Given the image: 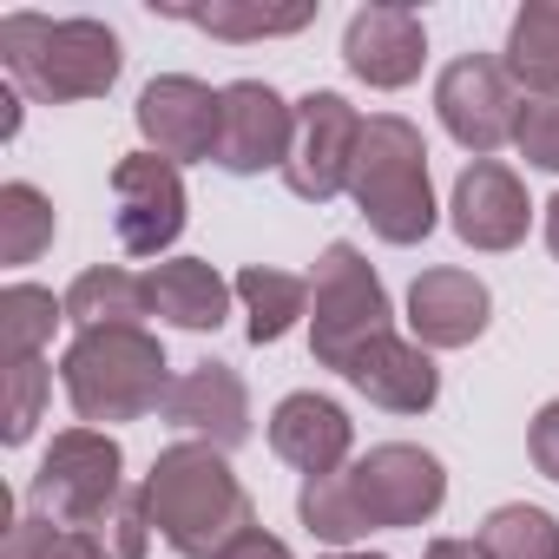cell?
<instances>
[{
  "instance_id": "cell-26",
  "label": "cell",
  "mask_w": 559,
  "mask_h": 559,
  "mask_svg": "<svg viewBox=\"0 0 559 559\" xmlns=\"http://www.w3.org/2000/svg\"><path fill=\"white\" fill-rule=\"evenodd\" d=\"M474 546H480V559H559V520L546 507L507 500L480 520Z\"/></svg>"
},
{
  "instance_id": "cell-9",
  "label": "cell",
  "mask_w": 559,
  "mask_h": 559,
  "mask_svg": "<svg viewBox=\"0 0 559 559\" xmlns=\"http://www.w3.org/2000/svg\"><path fill=\"white\" fill-rule=\"evenodd\" d=\"M349 487L369 526H428L448 500V467L415 441H382L349 467Z\"/></svg>"
},
{
  "instance_id": "cell-2",
  "label": "cell",
  "mask_w": 559,
  "mask_h": 559,
  "mask_svg": "<svg viewBox=\"0 0 559 559\" xmlns=\"http://www.w3.org/2000/svg\"><path fill=\"white\" fill-rule=\"evenodd\" d=\"M0 67L40 106H80V99H106L119 86L126 47L106 21H86V14H73V21L8 14L0 21Z\"/></svg>"
},
{
  "instance_id": "cell-24",
  "label": "cell",
  "mask_w": 559,
  "mask_h": 559,
  "mask_svg": "<svg viewBox=\"0 0 559 559\" xmlns=\"http://www.w3.org/2000/svg\"><path fill=\"white\" fill-rule=\"evenodd\" d=\"M60 237V211L40 185L14 178V185H0V263H34L47 243Z\"/></svg>"
},
{
  "instance_id": "cell-33",
  "label": "cell",
  "mask_w": 559,
  "mask_h": 559,
  "mask_svg": "<svg viewBox=\"0 0 559 559\" xmlns=\"http://www.w3.org/2000/svg\"><path fill=\"white\" fill-rule=\"evenodd\" d=\"M217 559H290V546L276 539V533H263V526H250V533H237Z\"/></svg>"
},
{
  "instance_id": "cell-18",
  "label": "cell",
  "mask_w": 559,
  "mask_h": 559,
  "mask_svg": "<svg viewBox=\"0 0 559 559\" xmlns=\"http://www.w3.org/2000/svg\"><path fill=\"white\" fill-rule=\"evenodd\" d=\"M343 382L369 402V408H389V415H428L435 402H441V369H435V356L421 349V343H408V336H376L349 369H343Z\"/></svg>"
},
{
  "instance_id": "cell-36",
  "label": "cell",
  "mask_w": 559,
  "mask_h": 559,
  "mask_svg": "<svg viewBox=\"0 0 559 559\" xmlns=\"http://www.w3.org/2000/svg\"><path fill=\"white\" fill-rule=\"evenodd\" d=\"M330 559H382V552H330Z\"/></svg>"
},
{
  "instance_id": "cell-22",
  "label": "cell",
  "mask_w": 559,
  "mask_h": 559,
  "mask_svg": "<svg viewBox=\"0 0 559 559\" xmlns=\"http://www.w3.org/2000/svg\"><path fill=\"white\" fill-rule=\"evenodd\" d=\"M237 304H243V330H250V343L263 349V343H284L304 317H310V284L304 276H290V270H263V263H250V270H237Z\"/></svg>"
},
{
  "instance_id": "cell-17",
  "label": "cell",
  "mask_w": 559,
  "mask_h": 559,
  "mask_svg": "<svg viewBox=\"0 0 559 559\" xmlns=\"http://www.w3.org/2000/svg\"><path fill=\"white\" fill-rule=\"evenodd\" d=\"M349 448H356V421L343 415V402H330L317 389H297V395H284L270 408V454L284 467H297L304 480L343 474Z\"/></svg>"
},
{
  "instance_id": "cell-5",
  "label": "cell",
  "mask_w": 559,
  "mask_h": 559,
  "mask_svg": "<svg viewBox=\"0 0 559 559\" xmlns=\"http://www.w3.org/2000/svg\"><path fill=\"white\" fill-rule=\"evenodd\" d=\"M376 336H389V290L356 243H330L310 276V356L323 369H349Z\"/></svg>"
},
{
  "instance_id": "cell-4",
  "label": "cell",
  "mask_w": 559,
  "mask_h": 559,
  "mask_svg": "<svg viewBox=\"0 0 559 559\" xmlns=\"http://www.w3.org/2000/svg\"><path fill=\"white\" fill-rule=\"evenodd\" d=\"M349 198L369 217V230L395 250L421 243L435 230V185H428V145L421 126H408L402 112H376L362 119V145H356V171H349Z\"/></svg>"
},
{
  "instance_id": "cell-23",
  "label": "cell",
  "mask_w": 559,
  "mask_h": 559,
  "mask_svg": "<svg viewBox=\"0 0 559 559\" xmlns=\"http://www.w3.org/2000/svg\"><path fill=\"white\" fill-rule=\"evenodd\" d=\"M158 14H171V21H191V27H204L211 40H276V34H304L310 21H317V8L304 0V8H263V0H211V8H165Z\"/></svg>"
},
{
  "instance_id": "cell-32",
  "label": "cell",
  "mask_w": 559,
  "mask_h": 559,
  "mask_svg": "<svg viewBox=\"0 0 559 559\" xmlns=\"http://www.w3.org/2000/svg\"><path fill=\"white\" fill-rule=\"evenodd\" d=\"M526 454H533V467H539L546 480H559V402H546V408L533 415V428H526Z\"/></svg>"
},
{
  "instance_id": "cell-16",
  "label": "cell",
  "mask_w": 559,
  "mask_h": 559,
  "mask_svg": "<svg viewBox=\"0 0 559 559\" xmlns=\"http://www.w3.org/2000/svg\"><path fill=\"white\" fill-rule=\"evenodd\" d=\"M165 421H171L178 435H191V441L230 454V448L250 441V389H243V376H237L230 362H198V369H185V376L171 382Z\"/></svg>"
},
{
  "instance_id": "cell-6",
  "label": "cell",
  "mask_w": 559,
  "mask_h": 559,
  "mask_svg": "<svg viewBox=\"0 0 559 559\" xmlns=\"http://www.w3.org/2000/svg\"><path fill=\"white\" fill-rule=\"evenodd\" d=\"M126 493V454L106 428H67L27 480V507L53 526H86Z\"/></svg>"
},
{
  "instance_id": "cell-8",
  "label": "cell",
  "mask_w": 559,
  "mask_h": 559,
  "mask_svg": "<svg viewBox=\"0 0 559 559\" xmlns=\"http://www.w3.org/2000/svg\"><path fill=\"white\" fill-rule=\"evenodd\" d=\"M356 145H362V112L343 93H304L297 99V139L284 158V185L304 204L343 198L349 171H356Z\"/></svg>"
},
{
  "instance_id": "cell-21",
  "label": "cell",
  "mask_w": 559,
  "mask_h": 559,
  "mask_svg": "<svg viewBox=\"0 0 559 559\" xmlns=\"http://www.w3.org/2000/svg\"><path fill=\"white\" fill-rule=\"evenodd\" d=\"M500 67L513 73V86H526V99L559 93V0H526L513 14Z\"/></svg>"
},
{
  "instance_id": "cell-20",
  "label": "cell",
  "mask_w": 559,
  "mask_h": 559,
  "mask_svg": "<svg viewBox=\"0 0 559 559\" xmlns=\"http://www.w3.org/2000/svg\"><path fill=\"white\" fill-rule=\"evenodd\" d=\"M145 317H152L145 276H132L119 263H93V270H80L67 284V323L80 336L86 330H145Z\"/></svg>"
},
{
  "instance_id": "cell-3",
  "label": "cell",
  "mask_w": 559,
  "mask_h": 559,
  "mask_svg": "<svg viewBox=\"0 0 559 559\" xmlns=\"http://www.w3.org/2000/svg\"><path fill=\"white\" fill-rule=\"evenodd\" d=\"M60 382H67L80 428H119V421H145L165 408L171 362L152 330H86L67 343Z\"/></svg>"
},
{
  "instance_id": "cell-27",
  "label": "cell",
  "mask_w": 559,
  "mask_h": 559,
  "mask_svg": "<svg viewBox=\"0 0 559 559\" xmlns=\"http://www.w3.org/2000/svg\"><path fill=\"white\" fill-rule=\"evenodd\" d=\"M53 323H67V297H53L40 284L0 290V343H8V362H40V349L53 343Z\"/></svg>"
},
{
  "instance_id": "cell-7",
  "label": "cell",
  "mask_w": 559,
  "mask_h": 559,
  "mask_svg": "<svg viewBox=\"0 0 559 559\" xmlns=\"http://www.w3.org/2000/svg\"><path fill=\"white\" fill-rule=\"evenodd\" d=\"M435 112H441V126L461 152L493 158L520 126V86L493 53H461L435 80Z\"/></svg>"
},
{
  "instance_id": "cell-29",
  "label": "cell",
  "mask_w": 559,
  "mask_h": 559,
  "mask_svg": "<svg viewBox=\"0 0 559 559\" xmlns=\"http://www.w3.org/2000/svg\"><path fill=\"white\" fill-rule=\"evenodd\" d=\"M8 559H99V552L80 526H53V520L27 513L8 526Z\"/></svg>"
},
{
  "instance_id": "cell-34",
  "label": "cell",
  "mask_w": 559,
  "mask_h": 559,
  "mask_svg": "<svg viewBox=\"0 0 559 559\" xmlns=\"http://www.w3.org/2000/svg\"><path fill=\"white\" fill-rule=\"evenodd\" d=\"M421 559H480V546H474V539H428Z\"/></svg>"
},
{
  "instance_id": "cell-10",
  "label": "cell",
  "mask_w": 559,
  "mask_h": 559,
  "mask_svg": "<svg viewBox=\"0 0 559 559\" xmlns=\"http://www.w3.org/2000/svg\"><path fill=\"white\" fill-rule=\"evenodd\" d=\"M112 230L126 257H165L185 230V178L158 152H126L112 165Z\"/></svg>"
},
{
  "instance_id": "cell-28",
  "label": "cell",
  "mask_w": 559,
  "mask_h": 559,
  "mask_svg": "<svg viewBox=\"0 0 559 559\" xmlns=\"http://www.w3.org/2000/svg\"><path fill=\"white\" fill-rule=\"evenodd\" d=\"M86 539H93V552L99 559H145V546H152V507H145V487H126L99 520H86L80 526Z\"/></svg>"
},
{
  "instance_id": "cell-15",
  "label": "cell",
  "mask_w": 559,
  "mask_h": 559,
  "mask_svg": "<svg viewBox=\"0 0 559 559\" xmlns=\"http://www.w3.org/2000/svg\"><path fill=\"white\" fill-rule=\"evenodd\" d=\"M487 323H493V290L474 270L441 263L408 284V330L421 349H467L487 336Z\"/></svg>"
},
{
  "instance_id": "cell-11",
  "label": "cell",
  "mask_w": 559,
  "mask_h": 559,
  "mask_svg": "<svg viewBox=\"0 0 559 559\" xmlns=\"http://www.w3.org/2000/svg\"><path fill=\"white\" fill-rule=\"evenodd\" d=\"M297 139V106L263 86V80H230L224 86V126H217V158L230 178H257V171H284Z\"/></svg>"
},
{
  "instance_id": "cell-14",
  "label": "cell",
  "mask_w": 559,
  "mask_h": 559,
  "mask_svg": "<svg viewBox=\"0 0 559 559\" xmlns=\"http://www.w3.org/2000/svg\"><path fill=\"white\" fill-rule=\"evenodd\" d=\"M448 224L467 250H513L533 224V204H526V185L513 165L500 158H474L461 178H454V198H448Z\"/></svg>"
},
{
  "instance_id": "cell-30",
  "label": "cell",
  "mask_w": 559,
  "mask_h": 559,
  "mask_svg": "<svg viewBox=\"0 0 559 559\" xmlns=\"http://www.w3.org/2000/svg\"><path fill=\"white\" fill-rule=\"evenodd\" d=\"M47 395H53V369L47 362H8V448H21L40 428Z\"/></svg>"
},
{
  "instance_id": "cell-19",
  "label": "cell",
  "mask_w": 559,
  "mask_h": 559,
  "mask_svg": "<svg viewBox=\"0 0 559 559\" xmlns=\"http://www.w3.org/2000/svg\"><path fill=\"white\" fill-rule=\"evenodd\" d=\"M145 290H152V317L171 323V330H191V336L224 330L230 297H237V284H224L204 257H165V263H152Z\"/></svg>"
},
{
  "instance_id": "cell-13",
  "label": "cell",
  "mask_w": 559,
  "mask_h": 559,
  "mask_svg": "<svg viewBox=\"0 0 559 559\" xmlns=\"http://www.w3.org/2000/svg\"><path fill=\"white\" fill-rule=\"evenodd\" d=\"M428 60V27L415 8H395V0H376V8H356L343 27V67L376 86V93H402L421 80Z\"/></svg>"
},
{
  "instance_id": "cell-12",
  "label": "cell",
  "mask_w": 559,
  "mask_h": 559,
  "mask_svg": "<svg viewBox=\"0 0 559 559\" xmlns=\"http://www.w3.org/2000/svg\"><path fill=\"white\" fill-rule=\"evenodd\" d=\"M132 119H139L145 152H158V158H171V165L217 158L224 93H211V86H204V80H191V73H158V80L139 93Z\"/></svg>"
},
{
  "instance_id": "cell-25",
  "label": "cell",
  "mask_w": 559,
  "mask_h": 559,
  "mask_svg": "<svg viewBox=\"0 0 559 559\" xmlns=\"http://www.w3.org/2000/svg\"><path fill=\"white\" fill-rule=\"evenodd\" d=\"M297 520H304L323 546H336V552H349L356 539H369V533H376V526H369V513L356 507L349 467H343V474H317V480H304V493H297Z\"/></svg>"
},
{
  "instance_id": "cell-1",
  "label": "cell",
  "mask_w": 559,
  "mask_h": 559,
  "mask_svg": "<svg viewBox=\"0 0 559 559\" xmlns=\"http://www.w3.org/2000/svg\"><path fill=\"white\" fill-rule=\"evenodd\" d=\"M145 507H152V526L158 539L178 552V559H217L237 533L257 526L250 513V493L230 467V454L204 448V441H171L152 474H145Z\"/></svg>"
},
{
  "instance_id": "cell-31",
  "label": "cell",
  "mask_w": 559,
  "mask_h": 559,
  "mask_svg": "<svg viewBox=\"0 0 559 559\" xmlns=\"http://www.w3.org/2000/svg\"><path fill=\"white\" fill-rule=\"evenodd\" d=\"M513 145H520V158H526V165H539V171H559V93L520 99Z\"/></svg>"
},
{
  "instance_id": "cell-35",
  "label": "cell",
  "mask_w": 559,
  "mask_h": 559,
  "mask_svg": "<svg viewBox=\"0 0 559 559\" xmlns=\"http://www.w3.org/2000/svg\"><path fill=\"white\" fill-rule=\"evenodd\" d=\"M546 250H552V257H559V198H552V204H546Z\"/></svg>"
}]
</instances>
